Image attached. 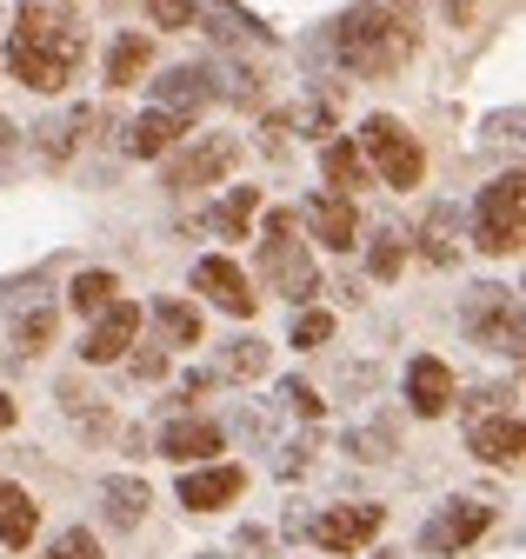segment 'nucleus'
<instances>
[{
    "label": "nucleus",
    "mask_w": 526,
    "mask_h": 559,
    "mask_svg": "<svg viewBox=\"0 0 526 559\" xmlns=\"http://www.w3.org/2000/svg\"><path fill=\"white\" fill-rule=\"evenodd\" d=\"M87 53V27H74L60 8H21L14 14V40H8V67L14 81L34 94H60L74 81V67Z\"/></svg>",
    "instance_id": "f257e3e1"
},
{
    "label": "nucleus",
    "mask_w": 526,
    "mask_h": 559,
    "mask_svg": "<svg viewBox=\"0 0 526 559\" xmlns=\"http://www.w3.org/2000/svg\"><path fill=\"white\" fill-rule=\"evenodd\" d=\"M334 47H340V60H347V74H360V81H380V74H393V67H407V60H414V34H407V21H401V14H386L380 0H360V8L340 14Z\"/></svg>",
    "instance_id": "f03ea898"
},
{
    "label": "nucleus",
    "mask_w": 526,
    "mask_h": 559,
    "mask_svg": "<svg viewBox=\"0 0 526 559\" xmlns=\"http://www.w3.org/2000/svg\"><path fill=\"white\" fill-rule=\"evenodd\" d=\"M260 273H267V287L287 294L294 307H307V300L320 294V266H313L307 240L294 234V214H287V206H274V214L260 221Z\"/></svg>",
    "instance_id": "7ed1b4c3"
},
{
    "label": "nucleus",
    "mask_w": 526,
    "mask_h": 559,
    "mask_svg": "<svg viewBox=\"0 0 526 559\" xmlns=\"http://www.w3.org/2000/svg\"><path fill=\"white\" fill-rule=\"evenodd\" d=\"M526 240V180L519 174H500L480 187V206H474V247L480 253H519Z\"/></svg>",
    "instance_id": "20e7f679"
},
{
    "label": "nucleus",
    "mask_w": 526,
    "mask_h": 559,
    "mask_svg": "<svg viewBox=\"0 0 526 559\" xmlns=\"http://www.w3.org/2000/svg\"><path fill=\"white\" fill-rule=\"evenodd\" d=\"M360 154H367V167H373L386 187H420V174H427L420 140L393 120V114H373V120L360 127Z\"/></svg>",
    "instance_id": "39448f33"
},
{
    "label": "nucleus",
    "mask_w": 526,
    "mask_h": 559,
    "mask_svg": "<svg viewBox=\"0 0 526 559\" xmlns=\"http://www.w3.org/2000/svg\"><path fill=\"white\" fill-rule=\"evenodd\" d=\"M234 167H240V140H234V133H201L187 154L167 160V187H174V193H187V187H214V180H227Z\"/></svg>",
    "instance_id": "423d86ee"
},
{
    "label": "nucleus",
    "mask_w": 526,
    "mask_h": 559,
    "mask_svg": "<svg viewBox=\"0 0 526 559\" xmlns=\"http://www.w3.org/2000/svg\"><path fill=\"white\" fill-rule=\"evenodd\" d=\"M467 333L480 340V346H493V354H519V300L506 294V287H474V300H467Z\"/></svg>",
    "instance_id": "0eeeda50"
},
{
    "label": "nucleus",
    "mask_w": 526,
    "mask_h": 559,
    "mask_svg": "<svg viewBox=\"0 0 526 559\" xmlns=\"http://www.w3.org/2000/svg\"><path fill=\"white\" fill-rule=\"evenodd\" d=\"M487 526H493V507H480V500H453V507H440V513L427 520L420 546H427L433 559H453V552H467Z\"/></svg>",
    "instance_id": "6e6552de"
},
{
    "label": "nucleus",
    "mask_w": 526,
    "mask_h": 559,
    "mask_svg": "<svg viewBox=\"0 0 526 559\" xmlns=\"http://www.w3.org/2000/svg\"><path fill=\"white\" fill-rule=\"evenodd\" d=\"M193 294H207L220 313H234V320H247L253 307H260V294H253V280L227 260V253H207V260H193Z\"/></svg>",
    "instance_id": "1a4fd4ad"
},
{
    "label": "nucleus",
    "mask_w": 526,
    "mask_h": 559,
    "mask_svg": "<svg viewBox=\"0 0 526 559\" xmlns=\"http://www.w3.org/2000/svg\"><path fill=\"white\" fill-rule=\"evenodd\" d=\"M134 333H141V307H134V300H107V307L94 313L87 340H81V360H87V367H113L127 346H134Z\"/></svg>",
    "instance_id": "9d476101"
},
{
    "label": "nucleus",
    "mask_w": 526,
    "mask_h": 559,
    "mask_svg": "<svg viewBox=\"0 0 526 559\" xmlns=\"http://www.w3.org/2000/svg\"><path fill=\"white\" fill-rule=\"evenodd\" d=\"M300 221H307V234H313L320 247H334V253H347V247L360 240V206H354V193H334V187L313 193Z\"/></svg>",
    "instance_id": "9b49d317"
},
{
    "label": "nucleus",
    "mask_w": 526,
    "mask_h": 559,
    "mask_svg": "<svg viewBox=\"0 0 526 559\" xmlns=\"http://www.w3.org/2000/svg\"><path fill=\"white\" fill-rule=\"evenodd\" d=\"M247 473L240 466H180V507L187 513H220L240 500Z\"/></svg>",
    "instance_id": "f8f14e48"
},
{
    "label": "nucleus",
    "mask_w": 526,
    "mask_h": 559,
    "mask_svg": "<svg viewBox=\"0 0 526 559\" xmlns=\"http://www.w3.org/2000/svg\"><path fill=\"white\" fill-rule=\"evenodd\" d=\"M380 507H334V513H320L313 520V546L320 552H354V546H367L373 533H380Z\"/></svg>",
    "instance_id": "ddd939ff"
},
{
    "label": "nucleus",
    "mask_w": 526,
    "mask_h": 559,
    "mask_svg": "<svg viewBox=\"0 0 526 559\" xmlns=\"http://www.w3.org/2000/svg\"><path fill=\"white\" fill-rule=\"evenodd\" d=\"M187 140V114H174V107H147V114H134V127H127V154L134 160H160V154H174Z\"/></svg>",
    "instance_id": "4468645a"
},
{
    "label": "nucleus",
    "mask_w": 526,
    "mask_h": 559,
    "mask_svg": "<svg viewBox=\"0 0 526 559\" xmlns=\"http://www.w3.org/2000/svg\"><path fill=\"white\" fill-rule=\"evenodd\" d=\"M407 406H414L420 419H440V413L453 406V367L433 360V354H414V360H407Z\"/></svg>",
    "instance_id": "2eb2a0df"
},
{
    "label": "nucleus",
    "mask_w": 526,
    "mask_h": 559,
    "mask_svg": "<svg viewBox=\"0 0 526 559\" xmlns=\"http://www.w3.org/2000/svg\"><path fill=\"white\" fill-rule=\"evenodd\" d=\"M467 447H474L487 466H519V447H526V427H519V413L506 406V413H487V419H474Z\"/></svg>",
    "instance_id": "dca6fc26"
},
{
    "label": "nucleus",
    "mask_w": 526,
    "mask_h": 559,
    "mask_svg": "<svg viewBox=\"0 0 526 559\" xmlns=\"http://www.w3.org/2000/svg\"><path fill=\"white\" fill-rule=\"evenodd\" d=\"M220 87H214V74H207V67H167V74L154 81V107H174V114H201L207 100H214Z\"/></svg>",
    "instance_id": "f3484780"
},
{
    "label": "nucleus",
    "mask_w": 526,
    "mask_h": 559,
    "mask_svg": "<svg viewBox=\"0 0 526 559\" xmlns=\"http://www.w3.org/2000/svg\"><path fill=\"white\" fill-rule=\"evenodd\" d=\"M220 427H214V419H174V427L160 433V453L174 460V466H201V460H214L220 453Z\"/></svg>",
    "instance_id": "a211bd4d"
},
{
    "label": "nucleus",
    "mask_w": 526,
    "mask_h": 559,
    "mask_svg": "<svg viewBox=\"0 0 526 559\" xmlns=\"http://www.w3.org/2000/svg\"><path fill=\"white\" fill-rule=\"evenodd\" d=\"M40 533V500L27 493V486L21 479H0V546H27Z\"/></svg>",
    "instance_id": "6ab92c4d"
},
{
    "label": "nucleus",
    "mask_w": 526,
    "mask_h": 559,
    "mask_svg": "<svg viewBox=\"0 0 526 559\" xmlns=\"http://www.w3.org/2000/svg\"><path fill=\"white\" fill-rule=\"evenodd\" d=\"M320 174H326V187H334V193H354V187L373 180L360 140H326V147H320Z\"/></svg>",
    "instance_id": "aec40b11"
},
{
    "label": "nucleus",
    "mask_w": 526,
    "mask_h": 559,
    "mask_svg": "<svg viewBox=\"0 0 526 559\" xmlns=\"http://www.w3.org/2000/svg\"><path fill=\"white\" fill-rule=\"evenodd\" d=\"M253 214H260V187H227L220 206H207V234H220V240H247Z\"/></svg>",
    "instance_id": "412c9836"
},
{
    "label": "nucleus",
    "mask_w": 526,
    "mask_h": 559,
    "mask_svg": "<svg viewBox=\"0 0 526 559\" xmlns=\"http://www.w3.org/2000/svg\"><path fill=\"white\" fill-rule=\"evenodd\" d=\"M100 500H107V520H113V526H141V513H147V479L107 473V479H100Z\"/></svg>",
    "instance_id": "4be33fe9"
},
{
    "label": "nucleus",
    "mask_w": 526,
    "mask_h": 559,
    "mask_svg": "<svg viewBox=\"0 0 526 559\" xmlns=\"http://www.w3.org/2000/svg\"><path fill=\"white\" fill-rule=\"evenodd\" d=\"M260 373H267V340H234L227 354L207 367L214 386H227V380H260Z\"/></svg>",
    "instance_id": "5701e85b"
},
{
    "label": "nucleus",
    "mask_w": 526,
    "mask_h": 559,
    "mask_svg": "<svg viewBox=\"0 0 526 559\" xmlns=\"http://www.w3.org/2000/svg\"><path fill=\"white\" fill-rule=\"evenodd\" d=\"M147 60H154V47H147L141 34H120L113 53H107V81H113V87H134V81L147 74Z\"/></svg>",
    "instance_id": "b1692460"
},
{
    "label": "nucleus",
    "mask_w": 526,
    "mask_h": 559,
    "mask_svg": "<svg viewBox=\"0 0 526 559\" xmlns=\"http://www.w3.org/2000/svg\"><path fill=\"white\" fill-rule=\"evenodd\" d=\"M420 253L433 266H453L459 240H453V206H427V221H420Z\"/></svg>",
    "instance_id": "393cba45"
},
{
    "label": "nucleus",
    "mask_w": 526,
    "mask_h": 559,
    "mask_svg": "<svg viewBox=\"0 0 526 559\" xmlns=\"http://www.w3.org/2000/svg\"><path fill=\"white\" fill-rule=\"evenodd\" d=\"M154 320H160L167 346H201V307H193V300H160Z\"/></svg>",
    "instance_id": "a878e982"
},
{
    "label": "nucleus",
    "mask_w": 526,
    "mask_h": 559,
    "mask_svg": "<svg viewBox=\"0 0 526 559\" xmlns=\"http://www.w3.org/2000/svg\"><path fill=\"white\" fill-rule=\"evenodd\" d=\"M113 294H120V280H113V273H100V266H94V273H81V280H74V287H68V307H74V313H87V320H94V313H100V307H107V300H113Z\"/></svg>",
    "instance_id": "bb28decb"
},
{
    "label": "nucleus",
    "mask_w": 526,
    "mask_h": 559,
    "mask_svg": "<svg viewBox=\"0 0 526 559\" xmlns=\"http://www.w3.org/2000/svg\"><path fill=\"white\" fill-rule=\"evenodd\" d=\"M401 266H407V234H401V227H386V234L367 247V273H373V280H393Z\"/></svg>",
    "instance_id": "cd10ccee"
},
{
    "label": "nucleus",
    "mask_w": 526,
    "mask_h": 559,
    "mask_svg": "<svg viewBox=\"0 0 526 559\" xmlns=\"http://www.w3.org/2000/svg\"><path fill=\"white\" fill-rule=\"evenodd\" d=\"M87 120H94L87 107H74V114H60V120H47V127H40V133H47V140H40V147H47V160H68V154H74V140H81V127H87Z\"/></svg>",
    "instance_id": "c85d7f7f"
},
{
    "label": "nucleus",
    "mask_w": 526,
    "mask_h": 559,
    "mask_svg": "<svg viewBox=\"0 0 526 559\" xmlns=\"http://www.w3.org/2000/svg\"><path fill=\"white\" fill-rule=\"evenodd\" d=\"M147 21L167 27V34H180V27L201 21V0H147Z\"/></svg>",
    "instance_id": "c756f323"
},
{
    "label": "nucleus",
    "mask_w": 526,
    "mask_h": 559,
    "mask_svg": "<svg viewBox=\"0 0 526 559\" xmlns=\"http://www.w3.org/2000/svg\"><path fill=\"white\" fill-rule=\"evenodd\" d=\"M14 340H21V354H47V346H53V307H34L14 326Z\"/></svg>",
    "instance_id": "7c9ffc66"
},
{
    "label": "nucleus",
    "mask_w": 526,
    "mask_h": 559,
    "mask_svg": "<svg viewBox=\"0 0 526 559\" xmlns=\"http://www.w3.org/2000/svg\"><path fill=\"white\" fill-rule=\"evenodd\" d=\"M207 14L220 21L214 34H253V40H267V27H260L253 14H240V8H234V0H207Z\"/></svg>",
    "instance_id": "2f4dec72"
},
{
    "label": "nucleus",
    "mask_w": 526,
    "mask_h": 559,
    "mask_svg": "<svg viewBox=\"0 0 526 559\" xmlns=\"http://www.w3.org/2000/svg\"><path fill=\"white\" fill-rule=\"evenodd\" d=\"M334 340V313H320V307H307L300 320H294V346H326Z\"/></svg>",
    "instance_id": "473e14b6"
},
{
    "label": "nucleus",
    "mask_w": 526,
    "mask_h": 559,
    "mask_svg": "<svg viewBox=\"0 0 526 559\" xmlns=\"http://www.w3.org/2000/svg\"><path fill=\"white\" fill-rule=\"evenodd\" d=\"M47 559H100V539H94V533H81V526H68V533L47 546Z\"/></svg>",
    "instance_id": "72a5a7b5"
},
{
    "label": "nucleus",
    "mask_w": 526,
    "mask_h": 559,
    "mask_svg": "<svg viewBox=\"0 0 526 559\" xmlns=\"http://www.w3.org/2000/svg\"><path fill=\"white\" fill-rule=\"evenodd\" d=\"M347 447H354V453H360V460H373V466H380V460H386V453H393V433H386V427H360V433H354V440H347Z\"/></svg>",
    "instance_id": "f704fd0d"
},
{
    "label": "nucleus",
    "mask_w": 526,
    "mask_h": 559,
    "mask_svg": "<svg viewBox=\"0 0 526 559\" xmlns=\"http://www.w3.org/2000/svg\"><path fill=\"white\" fill-rule=\"evenodd\" d=\"M280 406H287V413H300V419H313V413H320V393L287 380V386H280Z\"/></svg>",
    "instance_id": "c9c22d12"
},
{
    "label": "nucleus",
    "mask_w": 526,
    "mask_h": 559,
    "mask_svg": "<svg viewBox=\"0 0 526 559\" xmlns=\"http://www.w3.org/2000/svg\"><path fill=\"white\" fill-rule=\"evenodd\" d=\"M167 373V354H160V346H147V354L134 360V380H160Z\"/></svg>",
    "instance_id": "e433bc0d"
},
{
    "label": "nucleus",
    "mask_w": 526,
    "mask_h": 559,
    "mask_svg": "<svg viewBox=\"0 0 526 559\" xmlns=\"http://www.w3.org/2000/svg\"><path fill=\"white\" fill-rule=\"evenodd\" d=\"M8 427H14V400H8V393H0V433H8Z\"/></svg>",
    "instance_id": "4c0bfd02"
},
{
    "label": "nucleus",
    "mask_w": 526,
    "mask_h": 559,
    "mask_svg": "<svg viewBox=\"0 0 526 559\" xmlns=\"http://www.w3.org/2000/svg\"><path fill=\"white\" fill-rule=\"evenodd\" d=\"M8 140H14V127H8V114H0V147H8Z\"/></svg>",
    "instance_id": "58836bf2"
},
{
    "label": "nucleus",
    "mask_w": 526,
    "mask_h": 559,
    "mask_svg": "<svg viewBox=\"0 0 526 559\" xmlns=\"http://www.w3.org/2000/svg\"><path fill=\"white\" fill-rule=\"evenodd\" d=\"M201 559H220V552H201Z\"/></svg>",
    "instance_id": "ea45409f"
}]
</instances>
